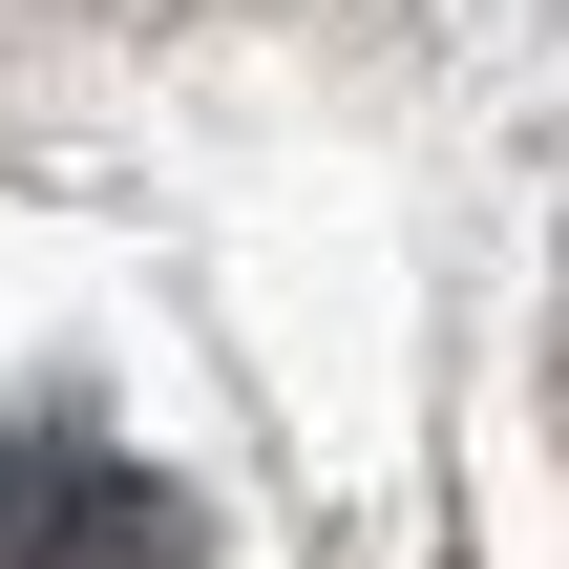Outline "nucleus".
I'll return each instance as SVG.
<instances>
[{
	"mask_svg": "<svg viewBox=\"0 0 569 569\" xmlns=\"http://www.w3.org/2000/svg\"><path fill=\"white\" fill-rule=\"evenodd\" d=\"M0 569H211V528L84 422H0Z\"/></svg>",
	"mask_w": 569,
	"mask_h": 569,
	"instance_id": "f257e3e1",
	"label": "nucleus"
}]
</instances>
